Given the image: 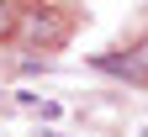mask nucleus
<instances>
[{
    "instance_id": "nucleus-2",
    "label": "nucleus",
    "mask_w": 148,
    "mask_h": 137,
    "mask_svg": "<svg viewBox=\"0 0 148 137\" xmlns=\"http://www.w3.org/2000/svg\"><path fill=\"white\" fill-rule=\"evenodd\" d=\"M16 21H21V16H16V5H11V0H0V37H11Z\"/></svg>"
},
{
    "instance_id": "nucleus-1",
    "label": "nucleus",
    "mask_w": 148,
    "mask_h": 137,
    "mask_svg": "<svg viewBox=\"0 0 148 137\" xmlns=\"http://www.w3.org/2000/svg\"><path fill=\"white\" fill-rule=\"evenodd\" d=\"M16 27H21V37H27L32 48H64L69 42V21H64L58 11H27Z\"/></svg>"
}]
</instances>
